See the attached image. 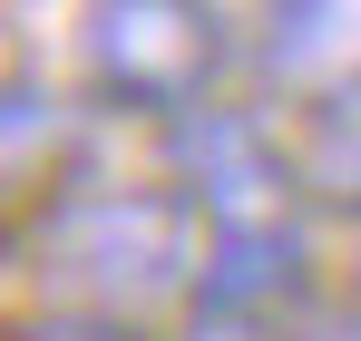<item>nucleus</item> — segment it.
I'll return each mask as SVG.
<instances>
[{
  "label": "nucleus",
  "mask_w": 361,
  "mask_h": 341,
  "mask_svg": "<svg viewBox=\"0 0 361 341\" xmlns=\"http://www.w3.org/2000/svg\"><path fill=\"white\" fill-rule=\"evenodd\" d=\"M39 254H49V283L78 312L147 322L157 302H185L195 292L205 215L185 205V185H88V195H59L49 205Z\"/></svg>",
  "instance_id": "obj_1"
},
{
  "label": "nucleus",
  "mask_w": 361,
  "mask_h": 341,
  "mask_svg": "<svg viewBox=\"0 0 361 341\" xmlns=\"http://www.w3.org/2000/svg\"><path fill=\"white\" fill-rule=\"evenodd\" d=\"M78 58H88V88L98 98H118L127 117L176 127V117L215 108L235 49H225L215 0H88Z\"/></svg>",
  "instance_id": "obj_2"
},
{
  "label": "nucleus",
  "mask_w": 361,
  "mask_h": 341,
  "mask_svg": "<svg viewBox=\"0 0 361 341\" xmlns=\"http://www.w3.org/2000/svg\"><path fill=\"white\" fill-rule=\"evenodd\" d=\"M176 185L205 215V234H302V156L254 108H195L176 117Z\"/></svg>",
  "instance_id": "obj_3"
},
{
  "label": "nucleus",
  "mask_w": 361,
  "mask_h": 341,
  "mask_svg": "<svg viewBox=\"0 0 361 341\" xmlns=\"http://www.w3.org/2000/svg\"><path fill=\"white\" fill-rule=\"evenodd\" d=\"M254 68L283 108H342L361 98V0H264Z\"/></svg>",
  "instance_id": "obj_4"
},
{
  "label": "nucleus",
  "mask_w": 361,
  "mask_h": 341,
  "mask_svg": "<svg viewBox=\"0 0 361 341\" xmlns=\"http://www.w3.org/2000/svg\"><path fill=\"white\" fill-rule=\"evenodd\" d=\"M68 147H78V117H68V98L30 88V78H0V195L49 185V175L68 166Z\"/></svg>",
  "instance_id": "obj_5"
},
{
  "label": "nucleus",
  "mask_w": 361,
  "mask_h": 341,
  "mask_svg": "<svg viewBox=\"0 0 361 341\" xmlns=\"http://www.w3.org/2000/svg\"><path fill=\"white\" fill-rule=\"evenodd\" d=\"M302 175H312V185H322L332 205H352V215H361V98L322 108L312 147H302Z\"/></svg>",
  "instance_id": "obj_6"
},
{
  "label": "nucleus",
  "mask_w": 361,
  "mask_h": 341,
  "mask_svg": "<svg viewBox=\"0 0 361 341\" xmlns=\"http://www.w3.org/2000/svg\"><path fill=\"white\" fill-rule=\"evenodd\" d=\"M20 341H147V332L118 322V312H78L68 302V322H39V332H20Z\"/></svg>",
  "instance_id": "obj_7"
}]
</instances>
